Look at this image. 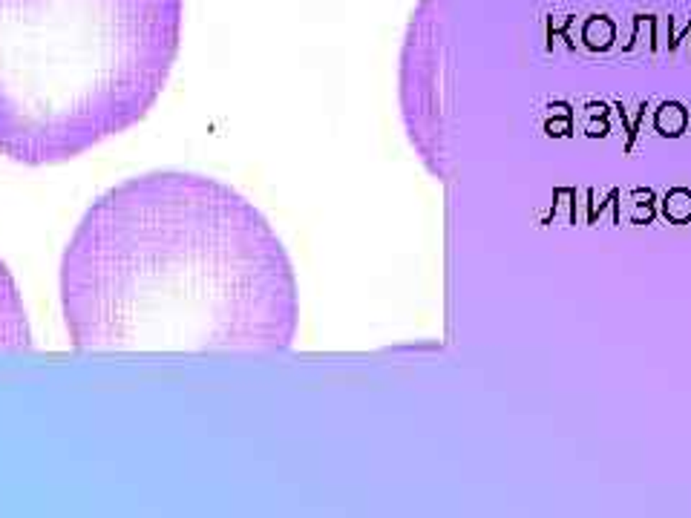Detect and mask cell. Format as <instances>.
Here are the masks:
<instances>
[{"mask_svg": "<svg viewBox=\"0 0 691 518\" xmlns=\"http://www.w3.org/2000/svg\"><path fill=\"white\" fill-rule=\"evenodd\" d=\"M81 352H274L297 326L291 263L245 196L182 170L107 190L61 259Z\"/></svg>", "mask_w": 691, "mask_h": 518, "instance_id": "1", "label": "cell"}, {"mask_svg": "<svg viewBox=\"0 0 691 518\" xmlns=\"http://www.w3.org/2000/svg\"><path fill=\"white\" fill-rule=\"evenodd\" d=\"M32 331L12 271L0 259V349H29Z\"/></svg>", "mask_w": 691, "mask_h": 518, "instance_id": "3", "label": "cell"}, {"mask_svg": "<svg viewBox=\"0 0 691 518\" xmlns=\"http://www.w3.org/2000/svg\"><path fill=\"white\" fill-rule=\"evenodd\" d=\"M179 35L182 0H0V153L61 164L139 124Z\"/></svg>", "mask_w": 691, "mask_h": 518, "instance_id": "2", "label": "cell"}]
</instances>
